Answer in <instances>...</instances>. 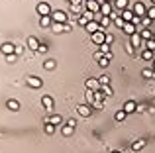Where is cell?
Instances as JSON below:
<instances>
[{
  "label": "cell",
  "instance_id": "6da1fadb",
  "mask_svg": "<svg viewBox=\"0 0 155 153\" xmlns=\"http://www.w3.org/2000/svg\"><path fill=\"white\" fill-rule=\"evenodd\" d=\"M35 12L39 14V18H43V16H51L53 10L49 8V4L47 2H38V6H35Z\"/></svg>",
  "mask_w": 155,
  "mask_h": 153
},
{
  "label": "cell",
  "instance_id": "7a4b0ae2",
  "mask_svg": "<svg viewBox=\"0 0 155 153\" xmlns=\"http://www.w3.org/2000/svg\"><path fill=\"white\" fill-rule=\"evenodd\" d=\"M91 41L92 43H94V45H104V43H106V31H102V30H98V31H96V34H92L91 35Z\"/></svg>",
  "mask_w": 155,
  "mask_h": 153
},
{
  "label": "cell",
  "instance_id": "3957f363",
  "mask_svg": "<svg viewBox=\"0 0 155 153\" xmlns=\"http://www.w3.org/2000/svg\"><path fill=\"white\" fill-rule=\"evenodd\" d=\"M43 124H51V126H61L63 124V118H61V114H49L43 118Z\"/></svg>",
  "mask_w": 155,
  "mask_h": 153
},
{
  "label": "cell",
  "instance_id": "277c9868",
  "mask_svg": "<svg viewBox=\"0 0 155 153\" xmlns=\"http://www.w3.org/2000/svg\"><path fill=\"white\" fill-rule=\"evenodd\" d=\"M132 10H134V14H136L137 18H145V16H147V8H145L143 2H136L132 6Z\"/></svg>",
  "mask_w": 155,
  "mask_h": 153
},
{
  "label": "cell",
  "instance_id": "5b68a950",
  "mask_svg": "<svg viewBox=\"0 0 155 153\" xmlns=\"http://www.w3.org/2000/svg\"><path fill=\"white\" fill-rule=\"evenodd\" d=\"M84 86H87L88 90H94V92L102 90V84H100V80H98V79H92V76L84 80Z\"/></svg>",
  "mask_w": 155,
  "mask_h": 153
},
{
  "label": "cell",
  "instance_id": "8992f818",
  "mask_svg": "<svg viewBox=\"0 0 155 153\" xmlns=\"http://www.w3.org/2000/svg\"><path fill=\"white\" fill-rule=\"evenodd\" d=\"M51 20H53V24H67V14L63 10H55L51 14Z\"/></svg>",
  "mask_w": 155,
  "mask_h": 153
},
{
  "label": "cell",
  "instance_id": "52a82bcc",
  "mask_svg": "<svg viewBox=\"0 0 155 153\" xmlns=\"http://www.w3.org/2000/svg\"><path fill=\"white\" fill-rule=\"evenodd\" d=\"M51 30H53V34H65V31H71L73 26H71L69 22H67V24H53Z\"/></svg>",
  "mask_w": 155,
  "mask_h": 153
},
{
  "label": "cell",
  "instance_id": "ba28073f",
  "mask_svg": "<svg viewBox=\"0 0 155 153\" xmlns=\"http://www.w3.org/2000/svg\"><path fill=\"white\" fill-rule=\"evenodd\" d=\"M84 10L92 12V14H98L100 12V2L98 0H88V2H84Z\"/></svg>",
  "mask_w": 155,
  "mask_h": 153
},
{
  "label": "cell",
  "instance_id": "9c48e42d",
  "mask_svg": "<svg viewBox=\"0 0 155 153\" xmlns=\"http://www.w3.org/2000/svg\"><path fill=\"white\" fill-rule=\"evenodd\" d=\"M112 6H114V10H116L118 14H122L124 10H128V8H130V0H114Z\"/></svg>",
  "mask_w": 155,
  "mask_h": 153
},
{
  "label": "cell",
  "instance_id": "30bf717a",
  "mask_svg": "<svg viewBox=\"0 0 155 153\" xmlns=\"http://www.w3.org/2000/svg\"><path fill=\"white\" fill-rule=\"evenodd\" d=\"M26 84L30 88H41L43 86V80L39 79V76H28V79H26Z\"/></svg>",
  "mask_w": 155,
  "mask_h": 153
},
{
  "label": "cell",
  "instance_id": "8fae6325",
  "mask_svg": "<svg viewBox=\"0 0 155 153\" xmlns=\"http://www.w3.org/2000/svg\"><path fill=\"white\" fill-rule=\"evenodd\" d=\"M0 51H2V53L6 55V57H8V55H14L16 45H14V43H10V41H4L2 45H0Z\"/></svg>",
  "mask_w": 155,
  "mask_h": 153
},
{
  "label": "cell",
  "instance_id": "7c38bea8",
  "mask_svg": "<svg viewBox=\"0 0 155 153\" xmlns=\"http://www.w3.org/2000/svg\"><path fill=\"white\" fill-rule=\"evenodd\" d=\"M122 110H124L126 114H134V112H137V102H134V100H126Z\"/></svg>",
  "mask_w": 155,
  "mask_h": 153
},
{
  "label": "cell",
  "instance_id": "4fadbf2b",
  "mask_svg": "<svg viewBox=\"0 0 155 153\" xmlns=\"http://www.w3.org/2000/svg\"><path fill=\"white\" fill-rule=\"evenodd\" d=\"M91 104H79L77 106V112H79V116H83V118H87V116H91Z\"/></svg>",
  "mask_w": 155,
  "mask_h": 153
},
{
  "label": "cell",
  "instance_id": "5bb4252c",
  "mask_svg": "<svg viewBox=\"0 0 155 153\" xmlns=\"http://www.w3.org/2000/svg\"><path fill=\"white\" fill-rule=\"evenodd\" d=\"M26 43H28V47H30L31 51H38V49H39V45H41V43H39V39L35 37V35H30Z\"/></svg>",
  "mask_w": 155,
  "mask_h": 153
},
{
  "label": "cell",
  "instance_id": "9a60e30c",
  "mask_svg": "<svg viewBox=\"0 0 155 153\" xmlns=\"http://www.w3.org/2000/svg\"><path fill=\"white\" fill-rule=\"evenodd\" d=\"M98 24H100V30L106 31L110 26H112V18H110V16H102V18L98 20Z\"/></svg>",
  "mask_w": 155,
  "mask_h": 153
},
{
  "label": "cell",
  "instance_id": "2e32d148",
  "mask_svg": "<svg viewBox=\"0 0 155 153\" xmlns=\"http://www.w3.org/2000/svg\"><path fill=\"white\" fill-rule=\"evenodd\" d=\"M112 12H114V6H112V4H108V2H102V4H100V14H102V16H112Z\"/></svg>",
  "mask_w": 155,
  "mask_h": 153
},
{
  "label": "cell",
  "instance_id": "e0dca14e",
  "mask_svg": "<svg viewBox=\"0 0 155 153\" xmlns=\"http://www.w3.org/2000/svg\"><path fill=\"white\" fill-rule=\"evenodd\" d=\"M141 41H143V37H141V34L137 31V34H134L132 37H130V43L134 45V49H137V47L141 45Z\"/></svg>",
  "mask_w": 155,
  "mask_h": 153
},
{
  "label": "cell",
  "instance_id": "ac0fdd59",
  "mask_svg": "<svg viewBox=\"0 0 155 153\" xmlns=\"http://www.w3.org/2000/svg\"><path fill=\"white\" fill-rule=\"evenodd\" d=\"M84 30H87L88 34L92 35V34H96V31L100 30V24L96 22V20H94V22H88V24H87V28H84Z\"/></svg>",
  "mask_w": 155,
  "mask_h": 153
},
{
  "label": "cell",
  "instance_id": "d6986e66",
  "mask_svg": "<svg viewBox=\"0 0 155 153\" xmlns=\"http://www.w3.org/2000/svg\"><path fill=\"white\" fill-rule=\"evenodd\" d=\"M122 31H124V34H128V35H130V37H132V35H134V34H137V28H136V26H134V24H132V22H130V24H126V26H124V30H122Z\"/></svg>",
  "mask_w": 155,
  "mask_h": 153
},
{
  "label": "cell",
  "instance_id": "ffe728a7",
  "mask_svg": "<svg viewBox=\"0 0 155 153\" xmlns=\"http://www.w3.org/2000/svg\"><path fill=\"white\" fill-rule=\"evenodd\" d=\"M6 106H8V110H12V112H18L20 110V102H18V100H14V98L6 100Z\"/></svg>",
  "mask_w": 155,
  "mask_h": 153
},
{
  "label": "cell",
  "instance_id": "44dd1931",
  "mask_svg": "<svg viewBox=\"0 0 155 153\" xmlns=\"http://www.w3.org/2000/svg\"><path fill=\"white\" fill-rule=\"evenodd\" d=\"M140 57L143 59V61H149V63H151L153 59H155V53H153V51H149V49H143V51H141V55H140Z\"/></svg>",
  "mask_w": 155,
  "mask_h": 153
},
{
  "label": "cell",
  "instance_id": "7402d4cb",
  "mask_svg": "<svg viewBox=\"0 0 155 153\" xmlns=\"http://www.w3.org/2000/svg\"><path fill=\"white\" fill-rule=\"evenodd\" d=\"M120 16L124 18V22H126V24H130V22L134 20V16H136V14H134V10H130V8H128V10H124Z\"/></svg>",
  "mask_w": 155,
  "mask_h": 153
},
{
  "label": "cell",
  "instance_id": "603a6c76",
  "mask_svg": "<svg viewBox=\"0 0 155 153\" xmlns=\"http://www.w3.org/2000/svg\"><path fill=\"white\" fill-rule=\"evenodd\" d=\"M140 34H141V37H143V41H149V39H153V31H151V28H143Z\"/></svg>",
  "mask_w": 155,
  "mask_h": 153
},
{
  "label": "cell",
  "instance_id": "cb8c5ba5",
  "mask_svg": "<svg viewBox=\"0 0 155 153\" xmlns=\"http://www.w3.org/2000/svg\"><path fill=\"white\" fill-rule=\"evenodd\" d=\"M39 26H41V28H51L53 26L51 16H43V18H39Z\"/></svg>",
  "mask_w": 155,
  "mask_h": 153
},
{
  "label": "cell",
  "instance_id": "d4e9b609",
  "mask_svg": "<svg viewBox=\"0 0 155 153\" xmlns=\"http://www.w3.org/2000/svg\"><path fill=\"white\" fill-rule=\"evenodd\" d=\"M41 104H43V106H45L49 112L53 110V98H51V96H43V98H41Z\"/></svg>",
  "mask_w": 155,
  "mask_h": 153
},
{
  "label": "cell",
  "instance_id": "484cf974",
  "mask_svg": "<svg viewBox=\"0 0 155 153\" xmlns=\"http://www.w3.org/2000/svg\"><path fill=\"white\" fill-rule=\"evenodd\" d=\"M143 145H145V139H137V142L132 143V149L134 151H140V149H143Z\"/></svg>",
  "mask_w": 155,
  "mask_h": 153
},
{
  "label": "cell",
  "instance_id": "4316f807",
  "mask_svg": "<svg viewBox=\"0 0 155 153\" xmlns=\"http://www.w3.org/2000/svg\"><path fill=\"white\" fill-rule=\"evenodd\" d=\"M73 132H75V128L69 126V124H65V126L61 128V134H63V135H73Z\"/></svg>",
  "mask_w": 155,
  "mask_h": 153
},
{
  "label": "cell",
  "instance_id": "83f0119b",
  "mask_svg": "<svg viewBox=\"0 0 155 153\" xmlns=\"http://www.w3.org/2000/svg\"><path fill=\"white\" fill-rule=\"evenodd\" d=\"M84 96H87V102H88V104L92 106V104H94V90H88V88H87V92H84Z\"/></svg>",
  "mask_w": 155,
  "mask_h": 153
},
{
  "label": "cell",
  "instance_id": "f1b7e54d",
  "mask_svg": "<svg viewBox=\"0 0 155 153\" xmlns=\"http://www.w3.org/2000/svg\"><path fill=\"white\" fill-rule=\"evenodd\" d=\"M126 116H128V114H126L124 110H118L116 114H114V120H116V122H124V120H126Z\"/></svg>",
  "mask_w": 155,
  "mask_h": 153
},
{
  "label": "cell",
  "instance_id": "f546056e",
  "mask_svg": "<svg viewBox=\"0 0 155 153\" xmlns=\"http://www.w3.org/2000/svg\"><path fill=\"white\" fill-rule=\"evenodd\" d=\"M153 73H155V71L151 69V67H145V69L141 71V75H143V79H153Z\"/></svg>",
  "mask_w": 155,
  "mask_h": 153
},
{
  "label": "cell",
  "instance_id": "4dcf8cb0",
  "mask_svg": "<svg viewBox=\"0 0 155 153\" xmlns=\"http://www.w3.org/2000/svg\"><path fill=\"white\" fill-rule=\"evenodd\" d=\"M100 84H102V86H108V84H110V75L108 73H104V75H100Z\"/></svg>",
  "mask_w": 155,
  "mask_h": 153
},
{
  "label": "cell",
  "instance_id": "1f68e13d",
  "mask_svg": "<svg viewBox=\"0 0 155 153\" xmlns=\"http://www.w3.org/2000/svg\"><path fill=\"white\" fill-rule=\"evenodd\" d=\"M43 69H45V71H53V69H55V61H53V59H47V61L43 63Z\"/></svg>",
  "mask_w": 155,
  "mask_h": 153
},
{
  "label": "cell",
  "instance_id": "d6a6232c",
  "mask_svg": "<svg viewBox=\"0 0 155 153\" xmlns=\"http://www.w3.org/2000/svg\"><path fill=\"white\" fill-rule=\"evenodd\" d=\"M77 24H79V26H83V28H87V24H88L87 16H84V14H81L79 18H77Z\"/></svg>",
  "mask_w": 155,
  "mask_h": 153
},
{
  "label": "cell",
  "instance_id": "836d02e7",
  "mask_svg": "<svg viewBox=\"0 0 155 153\" xmlns=\"http://www.w3.org/2000/svg\"><path fill=\"white\" fill-rule=\"evenodd\" d=\"M102 92H104L106 98H108V96H114V90H112V86H110V84H108V86H102Z\"/></svg>",
  "mask_w": 155,
  "mask_h": 153
},
{
  "label": "cell",
  "instance_id": "e575fe53",
  "mask_svg": "<svg viewBox=\"0 0 155 153\" xmlns=\"http://www.w3.org/2000/svg\"><path fill=\"white\" fill-rule=\"evenodd\" d=\"M145 49H149V51H153V53H155V39H149V41H145Z\"/></svg>",
  "mask_w": 155,
  "mask_h": 153
},
{
  "label": "cell",
  "instance_id": "d590c367",
  "mask_svg": "<svg viewBox=\"0 0 155 153\" xmlns=\"http://www.w3.org/2000/svg\"><path fill=\"white\" fill-rule=\"evenodd\" d=\"M147 18H149V20H155V4L147 8Z\"/></svg>",
  "mask_w": 155,
  "mask_h": 153
},
{
  "label": "cell",
  "instance_id": "8d00e7d4",
  "mask_svg": "<svg viewBox=\"0 0 155 153\" xmlns=\"http://www.w3.org/2000/svg\"><path fill=\"white\" fill-rule=\"evenodd\" d=\"M98 65H100V67H104V69H106V67L110 65V59H108V57H102V59L98 61Z\"/></svg>",
  "mask_w": 155,
  "mask_h": 153
},
{
  "label": "cell",
  "instance_id": "74e56055",
  "mask_svg": "<svg viewBox=\"0 0 155 153\" xmlns=\"http://www.w3.org/2000/svg\"><path fill=\"white\" fill-rule=\"evenodd\" d=\"M47 49H49V47H47V43H41V45H39V49H38V53L45 55V53H47Z\"/></svg>",
  "mask_w": 155,
  "mask_h": 153
},
{
  "label": "cell",
  "instance_id": "f35d334b",
  "mask_svg": "<svg viewBox=\"0 0 155 153\" xmlns=\"http://www.w3.org/2000/svg\"><path fill=\"white\" fill-rule=\"evenodd\" d=\"M102 57H104V53H102V51H100V49H98V51H96V53H94V55H92V59H94V61H96V63H98V61H100V59H102Z\"/></svg>",
  "mask_w": 155,
  "mask_h": 153
},
{
  "label": "cell",
  "instance_id": "ab89813d",
  "mask_svg": "<svg viewBox=\"0 0 155 153\" xmlns=\"http://www.w3.org/2000/svg\"><path fill=\"white\" fill-rule=\"evenodd\" d=\"M100 51H102L104 55H108V53H112V51H110V45L108 43H104V45H100Z\"/></svg>",
  "mask_w": 155,
  "mask_h": 153
},
{
  "label": "cell",
  "instance_id": "60d3db41",
  "mask_svg": "<svg viewBox=\"0 0 155 153\" xmlns=\"http://www.w3.org/2000/svg\"><path fill=\"white\" fill-rule=\"evenodd\" d=\"M55 130H57L55 126H51V124H45V132H47L49 135H51V134H55Z\"/></svg>",
  "mask_w": 155,
  "mask_h": 153
},
{
  "label": "cell",
  "instance_id": "b9f144b4",
  "mask_svg": "<svg viewBox=\"0 0 155 153\" xmlns=\"http://www.w3.org/2000/svg\"><path fill=\"white\" fill-rule=\"evenodd\" d=\"M151 22H153V20H149L147 16H145V18H141V26H145V28H151V26H149Z\"/></svg>",
  "mask_w": 155,
  "mask_h": 153
},
{
  "label": "cell",
  "instance_id": "7bdbcfd3",
  "mask_svg": "<svg viewBox=\"0 0 155 153\" xmlns=\"http://www.w3.org/2000/svg\"><path fill=\"white\" fill-rule=\"evenodd\" d=\"M112 41H114V35L106 31V43H108V45H112Z\"/></svg>",
  "mask_w": 155,
  "mask_h": 153
},
{
  "label": "cell",
  "instance_id": "ee69618b",
  "mask_svg": "<svg viewBox=\"0 0 155 153\" xmlns=\"http://www.w3.org/2000/svg\"><path fill=\"white\" fill-rule=\"evenodd\" d=\"M102 106H104V102H98V100H94V104H92V108H96V110H100Z\"/></svg>",
  "mask_w": 155,
  "mask_h": 153
},
{
  "label": "cell",
  "instance_id": "f6af8a7d",
  "mask_svg": "<svg viewBox=\"0 0 155 153\" xmlns=\"http://www.w3.org/2000/svg\"><path fill=\"white\" fill-rule=\"evenodd\" d=\"M126 49H128V53H136V49H134V45H132V43H128V45H126Z\"/></svg>",
  "mask_w": 155,
  "mask_h": 153
},
{
  "label": "cell",
  "instance_id": "bcb514c9",
  "mask_svg": "<svg viewBox=\"0 0 155 153\" xmlns=\"http://www.w3.org/2000/svg\"><path fill=\"white\" fill-rule=\"evenodd\" d=\"M6 63H16V55H8V57H6Z\"/></svg>",
  "mask_w": 155,
  "mask_h": 153
},
{
  "label": "cell",
  "instance_id": "7dc6e473",
  "mask_svg": "<svg viewBox=\"0 0 155 153\" xmlns=\"http://www.w3.org/2000/svg\"><path fill=\"white\" fill-rule=\"evenodd\" d=\"M151 69L155 71V59H153V61H151Z\"/></svg>",
  "mask_w": 155,
  "mask_h": 153
},
{
  "label": "cell",
  "instance_id": "c3c4849f",
  "mask_svg": "<svg viewBox=\"0 0 155 153\" xmlns=\"http://www.w3.org/2000/svg\"><path fill=\"white\" fill-rule=\"evenodd\" d=\"M102 2H108V4H114V0H102Z\"/></svg>",
  "mask_w": 155,
  "mask_h": 153
},
{
  "label": "cell",
  "instance_id": "681fc988",
  "mask_svg": "<svg viewBox=\"0 0 155 153\" xmlns=\"http://www.w3.org/2000/svg\"><path fill=\"white\" fill-rule=\"evenodd\" d=\"M112 153H120V151H112Z\"/></svg>",
  "mask_w": 155,
  "mask_h": 153
},
{
  "label": "cell",
  "instance_id": "f907efd6",
  "mask_svg": "<svg viewBox=\"0 0 155 153\" xmlns=\"http://www.w3.org/2000/svg\"><path fill=\"white\" fill-rule=\"evenodd\" d=\"M39 2H45V0H39Z\"/></svg>",
  "mask_w": 155,
  "mask_h": 153
},
{
  "label": "cell",
  "instance_id": "816d5d0a",
  "mask_svg": "<svg viewBox=\"0 0 155 153\" xmlns=\"http://www.w3.org/2000/svg\"><path fill=\"white\" fill-rule=\"evenodd\" d=\"M67 2H69V4H71V0H67Z\"/></svg>",
  "mask_w": 155,
  "mask_h": 153
},
{
  "label": "cell",
  "instance_id": "f5cc1de1",
  "mask_svg": "<svg viewBox=\"0 0 155 153\" xmlns=\"http://www.w3.org/2000/svg\"><path fill=\"white\" fill-rule=\"evenodd\" d=\"M151 2H153V4H155V0H151Z\"/></svg>",
  "mask_w": 155,
  "mask_h": 153
},
{
  "label": "cell",
  "instance_id": "db71d44e",
  "mask_svg": "<svg viewBox=\"0 0 155 153\" xmlns=\"http://www.w3.org/2000/svg\"><path fill=\"white\" fill-rule=\"evenodd\" d=\"M153 104H155V98H153Z\"/></svg>",
  "mask_w": 155,
  "mask_h": 153
},
{
  "label": "cell",
  "instance_id": "11a10c76",
  "mask_svg": "<svg viewBox=\"0 0 155 153\" xmlns=\"http://www.w3.org/2000/svg\"><path fill=\"white\" fill-rule=\"evenodd\" d=\"M153 39H155V34H153Z\"/></svg>",
  "mask_w": 155,
  "mask_h": 153
},
{
  "label": "cell",
  "instance_id": "9f6ffc18",
  "mask_svg": "<svg viewBox=\"0 0 155 153\" xmlns=\"http://www.w3.org/2000/svg\"><path fill=\"white\" fill-rule=\"evenodd\" d=\"M84 2H88V0H84Z\"/></svg>",
  "mask_w": 155,
  "mask_h": 153
}]
</instances>
